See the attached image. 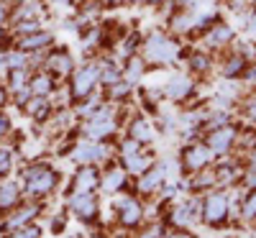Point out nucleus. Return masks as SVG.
<instances>
[{"instance_id": "nucleus-27", "label": "nucleus", "mask_w": 256, "mask_h": 238, "mask_svg": "<svg viewBox=\"0 0 256 238\" xmlns=\"http://www.w3.org/2000/svg\"><path fill=\"white\" fill-rule=\"evenodd\" d=\"M38 236H41V228L38 226H20L13 238H38Z\"/></svg>"}, {"instance_id": "nucleus-15", "label": "nucleus", "mask_w": 256, "mask_h": 238, "mask_svg": "<svg viewBox=\"0 0 256 238\" xmlns=\"http://www.w3.org/2000/svg\"><path fill=\"white\" fill-rule=\"evenodd\" d=\"M95 184H98V172H95L92 166H84L80 174L74 177V187H77V192H90Z\"/></svg>"}, {"instance_id": "nucleus-24", "label": "nucleus", "mask_w": 256, "mask_h": 238, "mask_svg": "<svg viewBox=\"0 0 256 238\" xmlns=\"http://www.w3.org/2000/svg\"><path fill=\"white\" fill-rule=\"evenodd\" d=\"M52 88H54V84H52V77H49V74H36V77L31 80V90H34L36 95H46Z\"/></svg>"}, {"instance_id": "nucleus-6", "label": "nucleus", "mask_w": 256, "mask_h": 238, "mask_svg": "<svg viewBox=\"0 0 256 238\" xmlns=\"http://www.w3.org/2000/svg\"><path fill=\"white\" fill-rule=\"evenodd\" d=\"M113 118H110V110L108 108H102V110L84 126V131H88V136H92V138H102V136H108V134H113Z\"/></svg>"}, {"instance_id": "nucleus-16", "label": "nucleus", "mask_w": 256, "mask_h": 238, "mask_svg": "<svg viewBox=\"0 0 256 238\" xmlns=\"http://www.w3.org/2000/svg\"><path fill=\"white\" fill-rule=\"evenodd\" d=\"M246 56L236 54V56H230L228 64H223V74L226 77H238V74H246Z\"/></svg>"}, {"instance_id": "nucleus-39", "label": "nucleus", "mask_w": 256, "mask_h": 238, "mask_svg": "<svg viewBox=\"0 0 256 238\" xmlns=\"http://www.w3.org/2000/svg\"><path fill=\"white\" fill-rule=\"evenodd\" d=\"M0 18H3V8H0Z\"/></svg>"}, {"instance_id": "nucleus-3", "label": "nucleus", "mask_w": 256, "mask_h": 238, "mask_svg": "<svg viewBox=\"0 0 256 238\" xmlns=\"http://www.w3.org/2000/svg\"><path fill=\"white\" fill-rule=\"evenodd\" d=\"M174 54H177V46L169 38H164V36H152L146 41V46H144V56L148 62H156V64L172 62Z\"/></svg>"}, {"instance_id": "nucleus-2", "label": "nucleus", "mask_w": 256, "mask_h": 238, "mask_svg": "<svg viewBox=\"0 0 256 238\" xmlns=\"http://www.w3.org/2000/svg\"><path fill=\"white\" fill-rule=\"evenodd\" d=\"M26 184H28V192H34V194H46V192L54 190L56 174H54L49 166L38 164V166H31L26 172Z\"/></svg>"}, {"instance_id": "nucleus-14", "label": "nucleus", "mask_w": 256, "mask_h": 238, "mask_svg": "<svg viewBox=\"0 0 256 238\" xmlns=\"http://www.w3.org/2000/svg\"><path fill=\"white\" fill-rule=\"evenodd\" d=\"M195 210H198V202H182V205H177L174 212H172L174 226H190L192 218H195Z\"/></svg>"}, {"instance_id": "nucleus-18", "label": "nucleus", "mask_w": 256, "mask_h": 238, "mask_svg": "<svg viewBox=\"0 0 256 238\" xmlns=\"http://www.w3.org/2000/svg\"><path fill=\"white\" fill-rule=\"evenodd\" d=\"M16 200H18V187L13 182L0 184V208H13Z\"/></svg>"}, {"instance_id": "nucleus-30", "label": "nucleus", "mask_w": 256, "mask_h": 238, "mask_svg": "<svg viewBox=\"0 0 256 238\" xmlns=\"http://www.w3.org/2000/svg\"><path fill=\"white\" fill-rule=\"evenodd\" d=\"M8 169H10V154L6 148H0V174H6Z\"/></svg>"}, {"instance_id": "nucleus-25", "label": "nucleus", "mask_w": 256, "mask_h": 238, "mask_svg": "<svg viewBox=\"0 0 256 238\" xmlns=\"http://www.w3.org/2000/svg\"><path fill=\"white\" fill-rule=\"evenodd\" d=\"M26 110H28L34 118H44V116L49 113V102H46L44 98H36V100H31V102L26 105Z\"/></svg>"}, {"instance_id": "nucleus-31", "label": "nucleus", "mask_w": 256, "mask_h": 238, "mask_svg": "<svg viewBox=\"0 0 256 238\" xmlns=\"http://www.w3.org/2000/svg\"><path fill=\"white\" fill-rule=\"evenodd\" d=\"M10 80H13V82H10V84H13V90H18V88H24V84H26V72H20V70H16Z\"/></svg>"}, {"instance_id": "nucleus-29", "label": "nucleus", "mask_w": 256, "mask_h": 238, "mask_svg": "<svg viewBox=\"0 0 256 238\" xmlns=\"http://www.w3.org/2000/svg\"><path fill=\"white\" fill-rule=\"evenodd\" d=\"M120 151H123L126 159H128V156H136V154H138V141H126V144L120 146Z\"/></svg>"}, {"instance_id": "nucleus-11", "label": "nucleus", "mask_w": 256, "mask_h": 238, "mask_svg": "<svg viewBox=\"0 0 256 238\" xmlns=\"http://www.w3.org/2000/svg\"><path fill=\"white\" fill-rule=\"evenodd\" d=\"M190 92H192V80H187V77H177L164 88V95L169 100H184Z\"/></svg>"}, {"instance_id": "nucleus-37", "label": "nucleus", "mask_w": 256, "mask_h": 238, "mask_svg": "<svg viewBox=\"0 0 256 238\" xmlns=\"http://www.w3.org/2000/svg\"><path fill=\"white\" fill-rule=\"evenodd\" d=\"M3 98H6V95H3V90H0V105H3Z\"/></svg>"}, {"instance_id": "nucleus-7", "label": "nucleus", "mask_w": 256, "mask_h": 238, "mask_svg": "<svg viewBox=\"0 0 256 238\" xmlns=\"http://www.w3.org/2000/svg\"><path fill=\"white\" fill-rule=\"evenodd\" d=\"M95 82H98V67H84V70L74 77V82H72V92H74V98L88 95V92L95 88Z\"/></svg>"}, {"instance_id": "nucleus-21", "label": "nucleus", "mask_w": 256, "mask_h": 238, "mask_svg": "<svg viewBox=\"0 0 256 238\" xmlns=\"http://www.w3.org/2000/svg\"><path fill=\"white\" fill-rule=\"evenodd\" d=\"M131 134H134V141H141V144H148V141H152V128H148L146 120H134Z\"/></svg>"}, {"instance_id": "nucleus-1", "label": "nucleus", "mask_w": 256, "mask_h": 238, "mask_svg": "<svg viewBox=\"0 0 256 238\" xmlns=\"http://www.w3.org/2000/svg\"><path fill=\"white\" fill-rule=\"evenodd\" d=\"M230 212V200L226 192H210L205 202H202V220L212 228H218L220 223H226Z\"/></svg>"}, {"instance_id": "nucleus-35", "label": "nucleus", "mask_w": 256, "mask_h": 238, "mask_svg": "<svg viewBox=\"0 0 256 238\" xmlns=\"http://www.w3.org/2000/svg\"><path fill=\"white\" fill-rule=\"evenodd\" d=\"M248 162H251V169H256V144H254V151H251V156H248Z\"/></svg>"}, {"instance_id": "nucleus-22", "label": "nucleus", "mask_w": 256, "mask_h": 238, "mask_svg": "<svg viewBox=\"0 0 256 238\" xmlns=\"http://www.w3.org/2000/svg\"><path fill=\"white\" fill-rule=\"evenodd\" d=\"M123 182H126V174H123L120 169H113V172H108V174H105L102 187H105V192H116Z\"/></svg>"}, {"instance_id": "nucleus-10", "label": "nucleus", "mask_w": 256, "mask_h": 238, "mask_svg": "<svg viewBox=\"0 0 256 238\" xmlns=\"http://www.w3.org/2000/svg\"><path fill=\"white\" fill-rule=\"evenodd\" d=\"M230 38H233L230 26L216 24V26H212V28L205 34V44H208V46H223V44H230Z\"/></svg>"}, {"instance_id": "nucleus-38", "label": "nucleus", "mask_w": 256, "mask_h": 238, "mask_svg": "<svg viewBox=\"0 0 256 238\" xmlns=\"http://www.w3.org/2000/svg\"><path fill=\"white\" fill-rule=\"evenodd\" d=\"M144 3H159V0H144Z\"/></svg>"}, {"instance_id": "nucleus-17", "label": "nucleus", "mask_w": 256, "mask_h": 238, "mask_svg": "<svg viewBox=\"0 0 256 238\" xmlns=\"http://www.w3.org/2000/svg\"><path fill=\"white\" fill-rule=\"evenodd\" d=\"M49 67H52L56 74H70V70H72V59H70V54L56 52V54L49 56Z\"/></svg>"}, {"instance_id": "nucleus-34", "label": "nucleus", "mask_w": 256, "mask_h": 238, "mask_svg": "<svg viewBox=\"0 0 256 238\" xmlns=\"http://www.w3.org/2000/svg\"><path fill=\"white\" fill-rule=\"evenodd\" d=\"M8 131V118H3V116H0V136H3Z\"/></svg>"}, {"instance_id": "nucleus-36", "label": "nucleus", "mask_w": 256, "mask_h": 238, "mask_svg": "<svg viewBox=\"0 0 256 238\" xmlns=\"http://www.w3.org/2000/svg\"><path fill=\"white\" fill-rule=\"evenodd\" d=\"M169 238H190L187 233H174V236H169Z\"/></svg>"}, {"instance_id": "nucleus-12", "label": "nucleus", "mask_w": 256, "mask_h": 238, "mask_svg": "<svg viewBox=\"0 0 256 238\" xmlns=\"http://www.w3.org/2000/svg\"><path fill=\"white\" fill-rule=\"evenodd\" d=\"M105 156V146H98V144H80L74 148V159H80L82 164H90V162H98Z\"/></svg>"}, {"instance_id": "nucleus-28", "label": "nucleus", "mask_w": 256, "mask_h": 238, "mask_svg": "<svg viewBox=\"0 0 256 238\" xmlns=\"http://www.w3.org/2000/svg\"><path fill=\"white\" fill-rule=\"evenodd\" d=\"M208 67H210V59H208V54H195V56H192V70L202 72V70H208Z\"/></svg>"}, {"instance_id": "nucleus-4", "label": "nucleus", "mask_w": 256, "mask_h": 238, "mask_svg": "<svg viewBox=\"0 0 256 238\" xmlns=\"http://www.w3.org/2000/svg\"><path fill=\"white\" fill-rule=\"evenodd\" d=\"M238 138V131L233 126H220V128H212L205 146L212 151V154H228V151L233 148V144H236Z\"/></svg>"}, {"instance_id": "nucleus-33", "label": "nucleus", "mask_w": 256, "mask_h": 238, "mask_svg": "<svg viewBox=\"0 0 256 238\" xmlns=\"http://www.w3.org/2000/svg\"><path fill=\"white\" fill-rule=\"evenodd\" d=\"M244 182H246L251 190H256V169H248V174L244 177Z\"/></svg>"}, {"instance_id": "nucleus-26", "label": "nucleus", "mask_w": 256, "mask_h": 238, "mask_svg": "<svg viewBox=\"0 0 256 238\" xmlns=\"http://www.w3.org/2000/svg\"><path fill=\"white\" fill-rule=\"evenodd\" d=\"M126 162H128V169H131V172H146L148 169V159H141L138 154L136 156H128Z\"/></svg>"}, {"instance_id": "nucleus-20", "label": "nucleus", "mask_w": 256, "mask_h": 238, "mask_svg": "<svg viewBox=\"0 0 256 238\" xmlns=\"http://www.w3.org/2000/svg\"><path fill=\"white\" fill-rule=\"evenodd\" d=\"M52 41L49 34H34V36H24L20 38V49H38V46H46Z\"/></svg>"}, {"instance_id": "nucleus-13", "label": "nucleus", "mask_w": 256, "mask_h": 238, "mask_svg": "<svg viewBox=\"0 0 256 238\" xmlns=\"http://www.w3.org/2000/svg\"><path fill=\"white\" fill-rule=\"evenodd\" d=\"M164 182V169L162 166H154V169H146L144 177H141V192H154L159 184Z\"/></svg>"}, {"instance_id": "nucleus-9", "label": "nucleus", "mask_w": 256, "mask_h": 238, "mask_svg": "<svg viewBox=\"0 0 256 238\" xmlns=\"http://www.w3.org/2000/svg\"><path fill=\"white\" fill-rule=\"evenodd\" d=\"M118 210H120V220H123V226H136L138 220H141V215H144V210H141V205L138 202H134V200H118Z\"/></svg>"}, {"instance_id": "nucleus-5", "label": "nucleus", "mask_w": 256, "mask_h": 238, "mask_svg": "<svg viewBox=\"0 0 256 238\" xmlns=\"http://www.w3.org/2000/svg\"><path fill=\"white\" fill-rule=\"evenodd\" d=\"M184 164H187V169H205L208 164H210V159H212V151L205 146V144H192V146H187L184 148Z\"/></svg>"}, {"instance_id": "nucleus-19", "label": "nucleus", "mask_w": 256, "mask_h": 238, "mask_svg": "<svg viewBox=\"0 0 256 238\" xmlns=\"http://www.w3.org/2000/svg\"><path fill=\"white\" fill-rule=\"evenodd\" d=\"M36 212H38V208H36V205H28V208H24V210H18V212L13 215V218H10L6 226H8V228H20V226H26V220H28V218H34Z\"/></svg>"}, {"instance_id": "nucleus-32", "label": "nucleus", "mask_w": 256, "mask_h": 238, "mask_svg": "<svg viewBox=\"0 0 256 238\" xmlns=\"http://www.w3.org/2000/svg\"><path fill=\"white\" fill-rule=\"evenodd\" d=\"M246 116H248L251 123H256V95L248 98V102H246Z\"/></svg>"}, {"instance_id": "nucleus-23", "label": "nucleus", "mask_w": 256, "mask_h": 238, "mask_svg": "<svg viewBox=\"0 0 256 238\" xmlns=\"http://www.w3.org/2000/svg\"><path fill=\"white\" fill-rule=\"evenodd\" d=\"M241 218L244 220H254L256 218V190H251L246 198H244V205H241Z\"/></svg>"}, {"instance_id": "nucleus-8", "label": "nucleus", "mask_w": 256, "mask_h": 238, "mask_svg": "<svg viewBox=\"0 0 256 238\" xmlns=\"http://www.w3.org/2000/svg\"><path fill=\"white\" fill-rule=\"evenodd\" d=\"M72 210L77 212V218H82V220H92V218H95V212H98V205H95V200L90 198L88 192H77L74 198H72Z\"/></svg>"}]
</instances>
